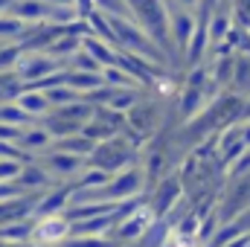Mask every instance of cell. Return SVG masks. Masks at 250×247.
I'll list each match as a JSON object with an SVG mask.
<instances>
[{
	"label": "cell",
	"mask_w": 250,
	"mask_h": 247,
	"mask_svg": "<svg viewBox=\"0 0 250 247\" xmlns=\"http://www.w3.org/2000/svg\"><path fill=\"white\" fill-rule=\"evenodd\" d=\"M50 12H53V6L47 0H15V6H12V15L21 18L23 23H44V21H50Z\"/></svg>",
	"instance_id": "6da1fadb"
},
{
	"label": "cell",
	"mask_w": 250,
	"mask_h": 247,
	"mask_svg": "<svg viewBox=\"0 0 250 247\" xmlns=\"http://www.w3.org/2000/svg\"><path fill=\"white\" fill-rule=\"evenodd\" d=\"M56 67H59L56 59H50V56H41V53H38V56H23V59L18 62V73H21V76H26V79H35V82H38V79H47Z\"/></svg>",
	"instance_id": "7a4b0ae2"
},
{
	"label": "cell",
	"mask_w": 250,
	"mask_h": 247,
	"mask_svg": "<svg viewBox=\"0 0 250 247\" xmlns=\"http://www.w3.org/2000/svg\"><path fill=\"white\" fill-rule=\"evenodd\" d=\"M169 23H172V35H175V41H178L181 47H189V41H192V35H195V29H198L192 12H184V9L169 12Z\"/></svg>",
	"instance_id": "3957f363"
},
{
	"label": "cell",
	"mask_w": 250,
	"mask_h": 247,
	"mask_svg": "<svg viewBox=\"0 0 250 247\" xmlns=\"http://www.w3.org/2000/svg\"><path fill=\"white\" fill-rule=\"evenodd\" d=\"M82 50H87L93 59L99 64H105V67H111V64H120V59L114 56V50L105 44V41H99V35H93V32H84V38H82Z\"/></svg>",
	"instance_id": "277c9868"
},
{
	"label": "cell",
	"mask_w": 250,
	"mask_h": 247,
	"mask_svg": "<svg viewBox=\"0 0 250 247\" xmlns=\"http://www.w3.org/2000/svg\"><path fill=\"white\" fill-rule=\"evenodd\" d=\"M207 41H212L209 38V21H207V12H201V21H198V29H195V35H192V41H189V62H198L201 56H204V50H207Z\"/></svg>",
	"instance_id": "5b68a950"
},
{
	"label": "cell",
	"mask_w": 250,
	"mask_h": 247,
	"mask_svg": "<svg viewBox=\"0 0 250 247\" xmlns=\"http://www.w3.org/2000/svg\"><path fill=\"white\" fill-rule=\"evenodd\" d=\"M67 221H62V218H47V221H41L35 230H32V236L38 239V242H59V239H64L67 236Z\"/></svg>",
	"instance_id": "8992f818"
},
{
	"label": "cell",
	"mask_w": 250,
	"mask_h": 247,
	"mask_svg": "<svg viewBox=\"0 0 250 247\" xmlns=\"http://www.w3.org/2000/svg\"><path fill=\"white\" fill-rule=\"evenodd\" d=\"M29 23H23L21 18H15L12 12H6V15H0V38H18V41H23V29H26Z\"/></svg>",
	"instance_id": "52a82bcc"
},
{
	"label": "cell",
	"mask_w": 250,
	"mask_h": 247,
	"mask_svg": "<svg viewBox=\"0 0 250 247\" xmlns=\"http://www.w3.org/2000/svg\"><path fill=\"white\" fill-rule=\"evenodd\" d=\"M105 82V76L102 73H67V84L70 87H79V90H93V87H99Z\"/></svg>",
	"instance_id": "ba28073f"
},
{
	"label": "cell",
	"mask_w": 250,
	"mask_h": 247,
	"mask_svg": "<svg viewBox=\"0 0 250 247\" xmlns=\"http://www.w3.org/2000/svg\"><path fill=\"white\" fill-rule=\"evenodd\" d=\"M230 29H233V21H230V15H218V18H209V38L212 41H227V35H230Z\"/></svg>",
	"instance_id": "9c48e42d"
},
{
	"label": "cell",
	"mask_w": 250,
	"mask_h": 247,
	"mask_svg": "<svg viewBox=\"0 0 250 247\" xmlns=\"http://www.w3.org/2000/svg\"><path fill=\"white\" fill-rule=\"evenodd\" d=\"M18 105H21L26 114H44V111H47V105H50V99H47V96H41V93H23V96L18 99Z\"/></svg>",
	"instance_id": "30bf717a"
},
{
	"label": "cell",
	"mask_w": 250,
	"mask_h": 247,
	"mask_svg": "<svg viewBox=\"0 0 250 247\" xmlns=\"http://www.w3.org/2000/svg\"><path fill=\"white\" fill-rule=\"evenodd\" d=\"M102 76H105V82H111V84H117V87H131V84H134V76L125 73L123 64H111V67H105Z\"/></svg>",
	"instance_id": "8fae6325"
},
{
	"label": "cell",
	"mask_w": 250,
	"mask_h": 247,
	"mask_svg": "<svg viewBox=\"0 0 250 247\" xmlns=\"http://www.w3.org/2000/svg\"><path fill=\"white\" fill-rule=\"evenodd\" d=\"M47 99L59 105V102H67V99H76V93H73V87H64V84H56V87H53V90L47 93Z\"/></svg>",
	"instance_id": "7c38bea8"
},
{
	"label": "cell",
	"mask_w": 250,
	"mask_h": 247,
	"mask_svg": "<svg viewBox=\"0 0 250 247\" xmlns=\"http://www.w3.org/2000/svg\"><path fill=\"white\" fill-rule=\"evenodd\" d=\"M134 189H137V178H134V175H128V178H120V181H117V186H114V189H111V195H128V192H134Z\"/></svg>",
	"instance_id": "4fadbf2b"
},
{
	"label": "cell",
	"mask_w": 250,
	"mask_h": 247,
	"mask_svg": "<svg viewBox=\"0 0 250 247\" xmlns=\"http://www.w3.org/2000/svg\"><path fill=\"white\" fill-rule=\"evenodd\" d=\"M18 172H21L18 163H0V178H12V175H18Z\"/></svg>",
	"instance_id": "5bb4252c"
},
{
	"label": "cell",
	"mask_w": 250,
	"mask_h": 247,
	"mask_svg": "<svg viewBox=\"0 0 250 247\" xmlns=\"http://www.w3.org/2000/svg\"><path fill=\"white\" fill-rule=\"evenodd\" d=\"M0 137H9V140H15V137H21V131H18L15 125H0Z\"/></svg>",
	"instance_id": "9a60e30c"
},
{
	"label": "cell",
	"mask_w": 250,
	"mask_h": 247,
	"mask_svg": "<svg viewBox=\"0 0 250 247\" xmlns=\"http://www.w3.org/2000/svg\"><path fill=\"white\" fill-rule=\"evenodd\" d=\"M73 247H108V245L99 242V239H82V242H73Z\"/></svg>",
	"instance_id": "2e32d148"
},
{
	"label": "cell",
	"mask_w": 250,
	"mask_h": 247,
	"mask_svg": "<svg viewBox=\"0 0 250 247\" xmlns=\"http://www.w3.org/2000/svg\"><path fill=\"white\" fill-rule=\"evenodd\" d=\"M50 6H76L79 0H47Z\"/></svg>",
	"instance_id": "e0dca14e"
},
{
	"label": "cell",
	"mask_w": 250,
	"mask_h": 247,
	"mask_svg": "<svg viewBox=\"0 0 250 247\" xmlns=\"http://www.w3.org/2000/svg\"><path fill=\"white\" fill-rule=\"evenodd\" d=\"M12 6H15V0H0V15L3 12H12Z\"/></svg>",
	"instance_id": "ac0fdd59"
},
{
	"label": "cell",
	"mask_w": 250,
	"mask_h": 247,
	"mask_svg": "<svg viewBox=\"0 0 250 247\" xmlns=\"http://www.w3.org/2000/svg\"><path fill=\"white\" fill-rule=\"evenodd\" d=\"M181 3H184V6H198L201 0H181Z\"/></svg>",
	"instance_id": "d6986e66"
}]
</instances>
